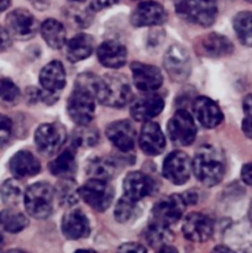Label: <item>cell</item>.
Returning a JSON list of instances; mask_svg holds the SVG:
<instances>
[{
    "mask_svg": "<svg viewBox=\"0 0 252 253\" xmlns=\"http://www.w3.org/2000/svg\"><path fill=\"white\" fill-rule=\"evenodd\" d=\"M167 21V12L165 7L157 1L147 0L136 6L131 14V24L136 27L157 26Z\"/></svg>",
    "mask_w": 252,
    "mask_h": 253,
    "instance_id": "obj_13",
    "label": "cell"
},
{
    "mask_svg": "<svg viewBox=\"0 0 252 253\" xmlns=\"http://www.w3.org/2000/svg\"><path fill=\"white\" fill-rule=\"evenodd\" d=\"M133 83L142 91H155L162 85L163 76L160 69L151 64L133 62L131 64Z\"/></svg>",
    "mask_w": 252,
    "mask_h": 253,
    "instance_id": "obj_17",
    "label": "cell"
},
{
    "mask_svg": "<svg viewBox=\"0 0 252 253\" xmlns=\"http://www.w3.org/2000/svg\"><path fill=\"white\" fill-rule=\"evenodd\" d=\"M9 169L15 178L34 177L41 170L39 160L30 151H19L11 157L9 162Z\"/></svg>",
    "mask_w": 252,
    "mask_h": 253,
    "instance_id": "obj_23",
    "label": "cell"
},
{
    "mask_svg": "<svg viewBox=\"0 0 252 253\" xmlns=\"http://www.w3.org/2000/svg\"><path fill=\"white\" fill-rule=\"evenodd\" d=\"M78 194L91 209L99 212L105 211L114 199V189L106 180L89 179L79 188Z\"/></svg>",
    "mask_w": 252,
    "mask_h": 253,
    "instance_id": "obj_5",
    "label": "cell"
},
{
    "mask_svg": "<svg viewBox=\"0 0 252 253\" xmlns=\"http://www.w3.org/2000/svg\"><path fill=\"white\" fill-rule=\"evenodd\" d=\"M136 211H137V203L123 197L116 204L114 216L119 222H127L135 216Z\"/></svg>",
    "mask_w": 252,
    "mask_h": 253,
    "instance_id": "obj_35",
    "label": "cell"
},
{
    "mask_svg": "<svg viewBox=\"0 0 252 253\" xmlns=\"http://www.w3.org/2000/svg\"><path fill=\"white\" fill-rule=\"evenodd\" d=\"M6 31L16 40H30L36 35L39 22L36 17L25 9H15L6 16Z\"/></svg>",
    "mask_w": 252,
    "mask_h": 253,
    "instance_id": "obj_9",
    "label": "cell"
},
{
    "mask_svg": "<svg viewBox=\"0 0 252 253\" xmlns=\"http://www.w3.org/2000/svg\"><path fill=\"white\" fill-rule=\"evenodd\" d=\"M99 140L98 130L86 126H79L73 133V142L76 146H94Z\"/></svg>",
    "mask_w": 252,
    "mask_h": 253,
    "instance_id": "obj_36",
    "label": "cell"
},
{
    "mask_svg": "<svg viewBox=\"0 0 252 253\" xmlns=\"http://www.w3.org/2000/svg\"><path fill=\"white\" fill-rule=\"evenodd\" d=\"M106 137L118 150L130 152L135 147L136 130L127 120H119L106 126Z\"/></svg>",
    "mask_w": 252,
    "mask_h": 253,
    "instance_id": "obj_15",
    "label": "cell"
},
{
    "mask_svg": "<svg viewBox=\"0 0 252 253\" xmlns=\"http://www.w3.org/2000/svg\"><path fill=\"white\" fill-rule=\"evenodd\" d=\"M0 195L5 204L15 207L22 198V188L16 179H7L0 188Z\"/></svg>",
    "mask_w": 252,
    "mask_h": 253,
    "instance_id": "obj_33",
    "label": "cell"
},
{
    "mask_svg": "<svg viewBox=\"0 0 252 253\" xmlns=\"http://www.w3.org/2000/svg\"><path fill=\"white\" fill-rule=\"evenodd\" d=\"M12 132V121L5 115H0V146L9 141Z\"/></svg>",
    "mask_w": 252,
    "mask_h": 253,
    "instance_id": "obj_38",
    "label": "cell"
},
{
    "mask_svg": "<svg viewBox=\"0 0 252 253\" xmlns=\"http://www.w3.org/2000/svg\"><path fill=\"white\" fill-rule=\"evenodd\" d=\"M168 135L178 146H190L197 137V125L187 110H178L168 121Z\"/></svg>",
    "mask_w": 252,
    "mask_h": 253,
    "instance_id": "obj_7",
    "label": "cell"
},
{
    "mask_svg": "<svg viewBox=\"0 0 252 253\" xmlns=\"http://www.w3.org/2000/svg\"><path fill=\"white\" fill-rule=\"evenodd\" d=\"M41 35L46 43L54 49L66 46V29L59 21L54 19H47L42 22Z\"/></svg>",
    "mask_w": 252,
    "mask_h": 253,
    "instance_id": "obj_27",
    "label": "cell"
},
{
    "mask_svg": "<svg viewBox=\"0 0 252 253\" xmlns=\"http://www.w3.org/2000/svg\"><path fill=\"white\" fill-rule=\"evenodd\" d=\"M234 29L242 44L252 47V12L241 11L234 17Z\"/></svg>",
    "mask_w": 252,
    "mask_h": 253,
    "instance_id": "obj_31",
    "label": "cell"
},
{
    "mask_svg": "<svg viewBox=\"0 0 252 253\" xmlns=\"http://www.w3.org/2000/svg\"><path fill=\"white\" fill-rule=\"evenodd\" d=\"M76 253H96V252L93 251V250H78Z\"/></svg>",
    "mask_w": 252,
    "mask_h": 253,
    "instance_id": "obj_50",
    "label": "cell"
},
{
    "mask_svg": "<svg viewBox=\"0 0 252 253\" xmlns=\"http://www.w3.org/2000/svg\"><path fill=\"white\" fill-rule=\"evenodd\" d=\"M242 108H244L245 118L252 119V94H249V95L244 99Z\"/></svg>",
    "mask_w": 252,
    "mask_h": 253,
    "instance_id": "obj_43",
    "label": "cell"
},
{
    "mask_svg": "<svg viewBox=\"0 0 252 253\" xmlns=\"http://www.w3.org/2000/svg\"><path fill=\"white\" fill-rule=\"evenodd\" d=\"M242 131L249 138H252V119L244 118L242 120Z\"/></svg>",
    "mask_w": 252,
    "mask_h": 253,
    "instance_id": "obj_44",
    "label": "cell"
},
{
    "mask_svg": "<svg viewBox=\"0 0 252 253\" xmlns=\"http://www.w3.org/2000/svg\"><path fill=\"white\" fill-rule=\"evenodd\" d=\"M94 51V40L88 34H78L66 43V56L72 63L88 58Z\"/></svg>",
    "mask_w": 252,
    "mask_h": 253,
    "instance_id": "obj_26",
    "label": "cell"
},
{
    "mask_svg": "<svg viewBox=\"0 0 252 253\" xmlns=\"http://www.w3.org/2000/svg\"><path fill=\"white\" fill-rule=\"evenodd\" d=\"M0 225L5 231L10 234H17L29 226V220L17 210L5 209L0 211Z\"/></svg>",
    "mask_w": 252,
    "mask_h": 253,
    "instance_id": "obj_30",
    "label": "cell"
},
{
    "mask_svg": "<svg viewBox=\"0 0 252 253\" xmlns=\"http://www.w3.org/2000/svg\"><path fill=\"white\" fill-rule=\"evenodd\" d=\"M211 253H236L234 250H231L230 247L224 246V245H220V246H216L214 250H212Z\"/></svg>",
    "mask_w": 252,
    "mask_h": 253,
    "instance_id": "obj_45",
    "label": "cell"
},
{
    "mask_svg": "<svg viewBox=\"0 0 252 253\" xmlns=\"http://www.w3.org/2000/svg\"><path fill=\"white\" fill-rule=\"evenodd\" d=\"M10 5V0H0V11H4Z\"/></svg>",
    "mask_w": 252,
    "mask_h": 253,
    "instance_id": "obj_48",
    "label": "cell"
},
{
    "mask_svg": "<svg viewBox=\"0 0 252 253\" xmlns=\"http://www.w3.org/2000/svg\"><path fill=\"white\" fill-rule=\"evenodd\" d=\"M157 253H179V252H178L177 249H174V247L169 246V245H165V246L158 249Z\"/></svg>",
    "mask_w": 252,
    "mask_h": 253,
    "instance_id": "obj_47",
    "label": "cell"
},
{
    "mask_svg": "<svg viewBox=\"0 0 252 253\" xmlns=\"http://www.w3.org/2000/svg\"><path fill=\"white\" fill-rule=\"evenodd\" d=\"M72 2H82V1H85V0H69Z\"/></svg>",
    "mask_w": 252,
    "mask_h": 253,
    "instance_id": "obj_51",
    "label": "cell"
},
{
    "mask_svg": "<svg viewBox=\"0 0 252 253\" xmlns=\"http://www.w3.org/2000/svg\"><path fill=\"white\" fill-rule=\"evenodd\" d=\"M103 78V95L100 104L110 108H123L132 98L127 81L120 74H108Z\"/></svg>",
    "mask_w": 252,
    "mask_h": 253,
    "instance_id": "obj_4",
    "label": "cell"
},
{
    "mask_svg": "<svg viewBox=\"0 0 252 253\" xmlns=\"http://www.w3.org/2000/svg\"><path fill=\"white\" fill-rule=\"evenodd\" d=\"M246 1H249V2H251V4H252V0H246Z\"/></svg>",
    "mask_w": 252,
    "mask_h": 253,
    "instance_id": "obj_53",
    "label": "cell"
},
{
    "mask_svg": "<svg viewBox=\"0 0 252 253\" xmlns=\"http://www.w3.org/2000/svg\"><path fill=\"white\" fill-rule=\"evenodd\" d=\"M165 68L174 82H184L189 77L190 57L187 49L180 44H173L165 54Z\"/></svg>",
    "mask_w": 252,
    "mask_h": 253,
    "instance_id": "obj_11",
    "label": "cell"
},
{
    "mask_svg": "<svg viewBox=\"0 0 252 253\" xmlns=\"http://www.w3.org/2000/svg\"><path fill=\"white\" fill-rule=\"evenodd\" d=\"M5 253H27V252L26 251H22V250L14 249V250H9V251H6Z\"/></svg>",
    "mask_w": 252,
    "mask_h": 253,
    "instance_id": "obj_49",
    "label": "cell"
},
{
    "mask_svg": "<svg viewBox=\"0 0 252 253\" xmlns=\"http://www.w3.org/2000/svg\"><path fill=\"white\" fill-rule=\"evenodd\" d=\"M116 173V165L114 161L106 157H95L89 161L86 166V174L90 177V179L106 180L108 182L110 178L114 177Z\"/></svg>",
    "mask_w": 252,
    "mask_h": 253,
    "instance_id": "obj_29",
    "label": "cell"
},
{
    "mask_svg": "<svg viewBox=\"0 0 252 253\" xmlns=\"http://www.w3.org/2000/svg\"><path fill=\"white\" fill-rule=\"evenodd\" d=\"M214 234V222L208 215L192 212L183 224V235L192 242H205Z\"/></svg>",
    "mask_w": 252,
    "mask_h": 253,
    "instance_id": "obj_14",
    "label": "cell"
},
{
    "mask_svg": "<svg viewBox=\"0 0 252 253\" xmlns=\"http://www.w3.org/2000/svg\"><path fill=\"white\" fill-rule=\"evenodd\" d=\"M195 119L202 124V126L207 128H214L221 124L224 120V115L220 106L207 96H199L193 104Z\"/></svg>",
    "mask_w": 252,
    "mask_h": 253,
    "instance_id": "obj_20",
    "label": "cell"
},
{
    "mask_svg": "<svg viewBox=\"0 0 252 253\" xmlns=\"http://www.w3.org/2000/svg\"><path fill=\"white\" fill-rule=\"evenodd\" d=\"M54 192H56V197H58L59 203L68 207L76 204L77 199L79 198L77 185L72 179H62Z\"/></svg>",
    "mask_w": 252,
    "mask_h": 253,
    "instance_id": "obj_34",
    "label": "cell"
},
{
    "mask_svg": "<svg viewBox=\"0 0 252 253\" xmlns=\"http://www.w3.org/2000/svg\"><path fill=\"white\" fill-rule=\"evenodd\" d=\"M192 172V161L189 156L180 151H174L166 157L163 163V175L175 185L188 182Z\"/></svg>",
    "mask_w": 252,
    "mask_h": 253,
    "instance_id": "obj_12",
    "label": "cell"
},
{
    "mask_svg": "<svg viewBox=\"0 0 252 253\" xmlns=\"http://www.w3.org/2000/svg\"><path fill=\"white\" fill-rule=\"evenodd\" d=\"M25 208L35 219H47L51 216L56 202V192L51 184L44 182L30 185L25 192Z\"/></svg>",
    "mask_w": 252,
    "mask_h": 253,
    "instance_id": "obj_2",
    "label": "cell"
},
{
    "mask_svg": "<svg viewBox=\"0 0 252 253\" xmlns=\"http://www.w3.org/2000/svg\"><path fill=\"white\" fill-rule=\"evenodd\" d=\"M199 49L204 53V56L219 58V57L231 54L234 51V46L227 37L214 32V34L207 35L200 40Z\"/></svg>",
    "mask_w": 252,
    "mask_h": 253,
    "instance_id": "obj_25",
    "label": "cell"
},
{
    "mask_svg": "<svg viewBox=\"0 0 252 253\" xmlns=\"http://www.w3.org/2000/svg\"><path fill=\"white\" fill-rule=\"evenodd\" d=\"M1 246H2V236L0 235V249H1Z\"/></svg>",
    "mask_w": 252,
    "mask_h": 253,
    "instance_id": "obj_52",
    "label": "cell"
},
{
    "mask_svg": "<svg viewBox=\"0 0 252 253\" xmlns=\"http://www.w3.org/2000/svg\"><path fill=\"white\" fill-rule=\"evenodd\" d=\"M99 62L106 68L116 69L125 66L127 58V49L123 43L114 40L104 41L96 49Z\"/></svg>",
    "mask_w": 252,
    "mask_h": 253,
    "instance_id": "obj_21",
    "label": "cell"
},
{
    "mask_svg": "<svg viewBox=\"0 0 252 253\" xmlns=\"http://www.w3.org/2000/svg\"><path fill=\"white\" fill-rule=\"evenodd\" d=\"M165 108V101L158 95H148L136 100L131 105L130 113L133 120L150 121L162 113Z\"/></svg>",
    "mask_w": 252,
    "mask_h": 253,
    "instance_id": "obj_24",
    "label": "cell"
},
{
    "mask_svg": "<svg viewBox=\"0 0 252 253\" xmlns=\"http://www.w3.org/2000/svg\"><path fill=\"white\" fill-rule=\"evenodd\" d=\"M178 16L190 24L211 26L217 16L216 0H174Z\"/></svg>",
    "mask_w": 252,
    "mask_h": 253,
    "instance_id": "obj_3",
    "label": "cell"
},
{
    "mask_svg": "<svg viewBox=\"0 0 252 253\" xmlns=\"http://www.w3.org/2000/svg\"><path fill=\"white\" fill-rule=\"evenodd\" d=\"M124 197L128 198L132 202L148 197L155 190V180L142 172H131L124 179Z\"/></svg>",
    "mask_w": 252,
    "mask_h": 253,
    "instance_id": "obj_16",
    "label": "cell"
},
{
    "mask_svg": "<svg viewBox=\"0 0 252 253\" xmlns=\"http://www.w3.org/2000/svg\"><path fill=\"white\" fill-rule=\"evenodd\" d=\"M146 241L152 247H162L168 245V242L172 240V232L169 231V227L165 225L151 222L145 232Z\"/></svg>",
    "mask_w": 252,
    "mask_h": 253,
    "instance_id": "obj_32",
    "label": "cell"
},
{
    "mask_svg": "<svg viewBox=\"0 0 252 253\" xmlns=\"http://www.w3.org/2000/svg\"><path fill=\"white\" fill-rule=\"evenodd\" d=\"M67 111L78 126L89 125L95 115V99L86 91L74 88L67 101Z\"/></svg>",
    "mask_w": 252,
    "mask_h": 253,
    "instance_id": "obj_6",
    "label": "cell"
},
{
    "mask_svg": "<svg viewBox=\"0 0 252 253\" xmlns=\"http://www.w3.org/2000/svg\"><path fill=\"white\" fill-rule=\"evenodd\" d=\"M20 98V89L9 78H0V101L15 104Z\"/></svg>",
    "mask_w": 252,
    "mask_h": 253,
    "instance_id": "obj_37",
    "label": "cell"
},
{
    "mask_svg": "<svg viewBox=\"0 0 252 253\" xmlns=\"http://www.w3.org/2000/svg\"><path fill=\"white\" fill-rule=\"evenodd\" d=\"M66 137V130L61 124H42L35 132V143L40 152L46 156H51L62 147Z\"/></svg>",
    "mask_w": 252,
    "mask_h": 253,
    "instance_id": "obj_10",
    "label": "cell"
},
{
    "mask_svg": "<svg viewBox=\"0 0 252 253\" xmlns=\"http://www.w3.org/2000/svg\"><path fill=\"white\" fill-rule=\"evenodd\" d=\"M49 170L56 177H61L63 179H69L77 170L76 155L73 151L66 150L52 161L48 166Z\"/></svg>",
    "mask_w": 252,
    "mask_h": 253,
    "instance_id": "obj_28",
    "label": "cell"
},
{
    "mask_svg": "<svg viewBox=\"0 0 252 253\" xmlns=\"http://www.w3.org/2000/svg\"><path fill=\"white\" fill-rule=\"evenodd\" d=\"M119 0H90V9L94 11H100L106 7L113 6Z\"/></svg>",
    "mask_w": 252,
    "mask_h": 253,
    "instance_id": "obj_40",
    "label": "cell"
},
{
    "mask_svg": "<svg viewBox=\"0 0 252 253\" xmlns=\"http://www.w3.org/2000/svg\"><path fill=\"white\" fill-rule=\"evenodd\" d=\"M40 83L47 93L57 94L66 85V72L59 61H52L42 68L40 73Z\"/></svg>",
    "mask_w": 252,
    "mask_h": 253,
    "instance_id": "obj_22",
    "label": "cell"
},
{
    "mask_svg": "<svg viewBox=\"0 0 252 253\" xmlns=\"http://www.w3.org/2000/svg\"><path fill=\"white\" fill-rule=\"evenodd\" d=\"M29 1H31V4L39 9H43V7L48 6L49 0H29Z\"/></svg>",
    "mask_w": 252,
    "mask_h": 253,
    "instance_id": "obj_46",
    "label": "cell"
},
{
    "mask_svg": "<svg viewBox=\"0 0 252 253\" xmlns=\"http://www.w3.org/2000/svg\"><path fill=\"white\" fill-rule=\"evenodd\" d=\"M225 158L221 151L214 146H202L197 151L192 162L195 178L207 187L219 184L225 175Z\"/></svg>",
    "mask_w": 252,
    "mask_h": 253,
    "instance_id": "obj_1",
    "label": "cell"
},
{
    "mask_svg": "<svg viewBox=\"0 0 252 253\" xmlns=\"http://www.w3.org/2000/svg\"><path fill=\"white\" fill-rule=\"evenodd\" d=\"M140 148L148 156H157L166 148V137L160 125L155 121H146L138 137Z\"/></svg>",
    "mask_w": 252,
    "mask_h": 253,
    "instance_id": "obj_18",
    "label": "cell"
},
{
    "mask_svg": "<svg viewBox=\"0 0 252 253\" xmlns=\"http://www.w3.org/2000/svg\"><path fill=\"white\" fill-rule=\"evenodd\" d=\"M62 232L68 240L85 239L90 234V224L81 209L69 210L62 219Z\"/></svg>",
    "mask_w": 252,
    "mask_h": 253,
    "instance_id": "obj_19",
    "label": "cell"
},
{
    "mask_svg": "<svg viewBox=\"0 0 252 253\" xmlns=\"http://www.w3.org/2000/svg\"><path fill=\"white\" fill-rule=\"evenodd\" d=\"M241 178L247 185L252 187V162L244 166L241 170Z\"/></svg>",
    "mask_w": 252,
    "mask_h": 253,
    "instance_id": "obj_42",
    "label": "cell"
},
{
    "mask_svg": "<svg viewBox=\"0 0 252 253\" xmlns=\"http://www.w3.org/2000/svg\"><path fill=\"white\" fill-rule=\"evenodd\" d=\"M185 208H187V203H185L183 195L173 194L167 198H163L153 207L152 214H151L152 221L151 222L169 227L183 216Z\"/></svg>",
    "mask_w": 252,
    "mask_h": 253,
    "instance_id": "obj_8",
    "label": "cell"
},
{
    "mask_svg": "<svg viewBox=\"0 0 252 253\" xmlns=\"http://www.w3.org/2000/svg\"><path fill=\"white\" fill-rule=\"evenodd\" d=\"M116 253H147L146 249L140 244L136 242H127V244L121 245L118 249Z\"/></svg>",
    "mask_w": 252,
    "mask_h": 253,
    "instance_id": "obj_39",
    "label": "cell"
},
{
    "mask_svg": "<svg viewBox=\"0 0 252 253\" xmlns=\"http://www.w3.org/2000/svg\"><path fill=\"white\" fill-rule=\"evenodd\" d=\"M11 44V37L4 27L0 26V51H4Z\"/></svg>",
    "mask_w": 252,
    "mask_h": 253,
    "instance_id": "obj_41",
    "label": "cell"
}]
</instances>
